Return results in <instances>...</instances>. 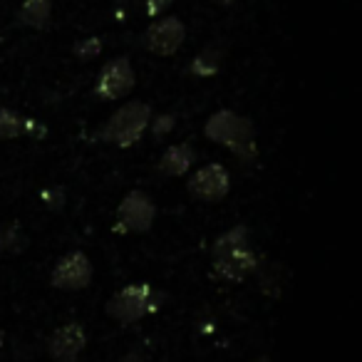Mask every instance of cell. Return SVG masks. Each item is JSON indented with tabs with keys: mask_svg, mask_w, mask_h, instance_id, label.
Here are the masks:
<instances>
[{
	"mask_svg": "<svg viewBox=\"0 0 362 362\" xmlns=\"http://www.w3.org/2000/svg\"><path fill=\"white\" fill-rule=\"evenodd\" d=\"M204 134L214 144L231 149L241 161L256 159V127L248 117L236 115L233 110H218L204 124Z\"/></svg>",
	"mask_w": 362,
	"mask_h": 362,
	"instance_id": "6da1fadb",
	"label": "cell"
},
{
	"mask_svg": "<svg viewBox=\"0 0 362 362\" xmlns=\"http://www.w3.org/2000/svg\"><path fill=\"white\" fill-rule=\"evenodd\" d=\"M151 127V107L144 102H127L124 107L115 112L110 119L97 132L102 141L115 144L119 149H129L144 136V132Z\"/></svg>",
	"mask_w": 362,
	"mask_h": 362,
	"instance_id": "7a4b0ae2",
	"label": "cell"
},
{
	"mask_svg": "<svg viewBox=\"0 0 362 362\" xmlns=\"http://www.w3.org/2000/svg\"><path fill=\"white\" fill-rule=\"evenodd\" d=\"M156 308H159V293L151 291L149 283H132V286H124L107 300L105 310L119 325H132V322L154 313Z\"/></svg>",
	"mask_w": 362,
	"mask_h": 362,
	"instance_id": "3957f363",
	"label": "cell"
},
{
	"mask_svg": "<svg viewBox=\"0 0 362 362\" xmlns=\"http://www.w3.org/2000/svg\"><path fill=\"white\" fill-rule=\"evenodd\" d=\"M92 276H95V266H92L90 256L82 251H70L52 266L50 286L55 291H65V293L85 291L92 283Z\"/></svg>",
	"mask_w": 362,
	"mask_h": 362,
	"instance_id": "277c9868",
	"label": "cell"
},
{
	"mask_svg": "<svg viewBox=\"0 0 362 362\" xmlns=\"http://www.w3.org/2000/svg\"><path fill=\"white\" fill-rule=\"evenodd\" d=\"M156 204L144 192H129L117 206V226L124 233H144L154 226Z\"/></svg>",
	"mask_w": 362,
	"mask_h": 362,
	"instance_id": "5b68a950",
	"label": "cell"
},
{
	"mask_svg": "<svg viewBox=\"0 0 362 362\" xmlns=\"http://www.w3.org/2000/svg\"><path fill=\"white\" fill-rule=\"evenodd\" d=\"M136 85V75H134V67L127 57H115L110 60L105 67H102L100 77H97V97L107 102H115L127 97Z\"/></svg>",
	"mask_w": 362,
	"mask_h": 362,
	"instance_id": "8992f818",
	"label": "cell"
},
{
	"mask_svg": "<svg viewBox=\"0 0 362 362\" xmlns=\"http://www.w3.org/2000/svg\"><path fill=\"white\" fill-rule=\"evenodd\" d=\"M231 192V174L223 164H206L202 169L194 171V176L189 179V194L197 202L216 204L221 202L226 194Z\"/></svg>",
	"mask_w": 362,
	"mask_h": 362,
	"instance_id": "52a82bcc",
	"label": "cell"
},
{
	"mask_svg": "<svg viewBox=\"0 0 362 362\" xmlns=\"http://www.w3.org/2000/svg\"><path fill=\"white\" fill-rule=\"evenodd\" d=\"M87 347V332L80 322H65L47 337V355L55 362H77Z\"/></svg>",
	"mask_w": 362,
	"mask_h": 362,
	"instance_id": "ba28073f",
	"label": "cell"
},
{
	"mask_svg": "<svg viewBox=\"0 0 362 362\" xmlns=\"http://www.w3.org/2000/svg\"><path fill=\"white\" fill-rule=\"evenodd\" d=\"M187 28L179 18H161L144 33V47L154 55L169 57L184 45Z\"/></svg>",
	"mask_w": 362,
	"mask_h": 362,
	"instance_id": "9c48e42d",
	"label": "cell"
},
{
	"mask_svg": "<svg viewBox=\"0 0 362 362\" xmlns=\"http://www.w3.org/2000/svg\"><path fill=\"white\" fill-rule=\"evenodd\" d=\"M258 271V256L251 246H241L233 248L228 253L214 258V276H218L221 281H231V283H241L248 276Z\"/></svg>",
	"mask_w": 362,
	"mask_h": 362,
	"instance_id": "30bf717a",
	"label": "cell"
},
{
	"mask_svg": "<svg viewBox=\"0 0 362 362\" xmlns=\"http://www.w3.org/2000/svg\"><path fill=\"white\" fill-rule=\"evenodd\" d=\"M197 161V151L192 144H171L169 149L161 154L159 171L166 176H184Z\"/></svg>",
	"mask_w": 362,
	"mask_h": 362,
	"instance_id": "8fae6325",
	"label": "cell"
},
{
	"mask_svg": "<svg viewBox=\"0 0 362 362\" xmlns=\"http://www.w3.org/2000/svg\"><path fill=\"white\" fill-rule=\"evenodd\" d=\"M50 13H52L50 0H25L21 8V21L25 25L35 28V30H42L50 23Z\"/></svg>",
	"mask_w": 362,
	"mask_h": 362,
	"instance_id": "7c38bea8",
	"label": "cell"
},
{
	"mask_svg": "<svg viewBox=\"0 0 362 362\" xmlns=\"http://www.w3.org/2000/svg\"><path fill=\"white\" fill-rule=\"evenodd\" d=\"M251 233H248V228L243 226V223H238V226L228 228L226 233H221V236L214 241V248H211V258L221 256V253H228L233 251V248H241V246H251Z\"/></svg>",
	"mask_w": 362,
	"mask_h": 362,
	"instance_id": "4fadbf2b",
	"label": "cell"
},
{
	"mask_svg": "<svg viewBox=\"0 0 362 362\" xmlns=\"http://www.w3.org/2000/svg\"><path fill=\"white\" fill-rule=\"evenodd\" d=\"M221 50H216V47H206L204 52H199L197 57L192 60V75L197 77H211L216 75L218 70H221Z\"/></svg>",
	"mask_w": 362,
	"mask_h": 362,
	"instance_id": "5bb4252c",
	"label": "cell"
},
{
	"mask_svg": "<svg viewBox=\"0 0 362 362\" xmlns=\"http://www.w3.org/2000/svg\"><path fill=\"white\" fill-rule=\"evenodd\" d=\"M25 134V117H21L11 107H0V141L18 139Z\"/></svg>",
	"mask_w": 362,
	"mask_h": 362,
	"instance_id": "9a60e30c",
	"label": "cell"
},
{
	"mask_svg": "<svg viewBox=\"0 0 362 362\" xmlns=\"http://www.w3.org/2000/svg\"><path fill=\"white\" fill-rule=\"evenodd\" d=\"M23 246H25V238H23L21 228L16 223H0V253L21 251Z\"/></svg>",
	"mask_w": 362,
	"mask_h": 362,
	"instance_id": "2e32d148",
	"label": "cell"
},
{
	"mask_svg": "<svg viewBox=\"0 0 362 362\" xmlns=\"http://www.w3.org/2000/svg\"><path fill=\"white\" fill-rule=\"evenodd\" d=\"M100 52H102L100 37H85V40H80L75 45V55L80 57V60H92V57H97Z\"/></svg>",
	"mask_w": 362,
	"mask_h": 362,
	"instance_id": "e0dca14e",
	"label": "cell"
},
{
	"mask_svg": "<svg viewBox=\"0 0 362 362\" xmlns=\"http://www.w3.org/2000/svg\"><path fill=\"white\" fill-rule=\"evenodd\" d=\"M174 115H161V117H156L154 119V136H164V134H169L171 129H174Z\"/></svg>",
	"mask_w": 362,
	"mask_h": 362,
	"instance_id": "ac0fdd59",
	"label": "cell"
},
{
	"mask_svg": "<svg viewBox=\"0 0 362 362\" xmlns=\"http://www.w3.org/2000/svg\"><path fill=\"white\" fill-rule=\"evenodd\" d=\"M40 197H42V202H45L50 209H60L62 204H65V194H62V189H57V187H52V189H47V192H42Z\"/></svg>",
	"mask_w": 362,
	"mask_h": 362,
	"instance_id": "d6986e66",
	"label": "cell"
},
{
	"mask_svg": "<svg viewBox=\"0 0 362 362\" xmlns=\"http://www.w3.org/2000/svg\"><path fill=\"white\" fill-rule=\"evenodd\" d=\"M171 3H174V0H146V16H151V18L161 16Z\"/></svg>",
	"mask_w": 362,
	"mask_h": 362,
	"instance_id": "ffe728a7",
	"label": "cell"
},
{
	"mask_svg": "<svg viewBox=\"0 0 362 362\" xmlns=\"http://www.w3.org/2000/svg\"><path fill=\"white\" fill-rule=\"evenodd\" d=\"M122 362H144V360H141V357L136 355V352H129V355H127V357H124V360H122Z\"/></svg>",
	"mask_w": 362,
	"mask_h": 362,
	"instance_id": "44dd1931",
	"label": "cell"
},
{
	"mask_svg": "<svg viewBox=\"0 0 362 362\" xmlns=\"http://www.w3.org/2000/svg\"><path fill=\"white\" fill-rule=\"evenodd\" d=\"M214 3H221V6H231V3H236V0H214Z\"/></svg>",
	"mask_w": 362,
	"mask_h": 362,
	"instance_id": "7402d4cb",
	"label": "cell"
},
{
	"mask_svg": "<svg viewBox=\"0 0 362 362\" xmlns=\"http://www.w3.org/2000/svg\"><path fill=\"white\" fill-rule=\"evenodd\" d=\"M3 342H6V332L0 330V347H3Z\"/></svg>",
	"mask_w": 362,
	"mask_h": 362,
	"instance_id": "603a6c76",
	"label": "cell"
},
{
	"mask_svg": "<svg viewBox=\"0 0 362 362\" xmlns=\"http://www.w3.org/2000/svg\"><path fill=\"white\" fill-rule=\"evenodd\" d=\"M253 362H271L268 357H258V360H253Z\"/></svg>",
	"mask_w": 362,
	"mask_h": 362,
	"instance_id": "cb8c5ba5",
	"label": "cell"
}]
</instances>
